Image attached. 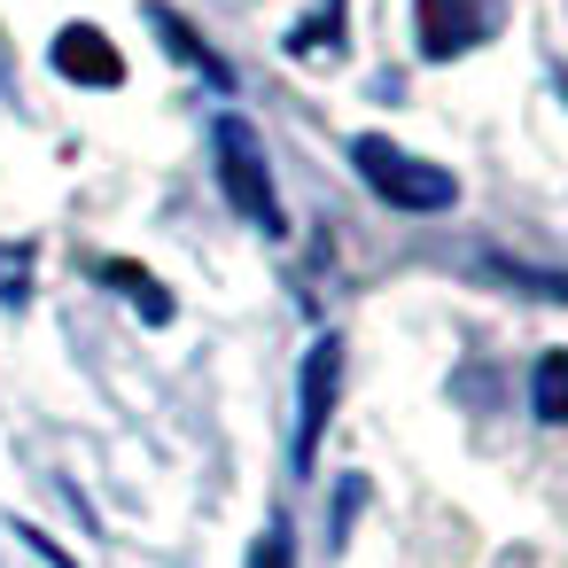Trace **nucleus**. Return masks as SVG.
<instances>
[{"label": "nucleus", "instance_id": "11", "mask_svg": "<svg viewBox=\"0 0 568 568\" xmlns=\"http://www.w3.org/2000/svg\"><path fill=\"white\" fill-rule=\"evenodd\" d=\"M0 304H9V312H24L32 304V242H0Z\"/></svg>", "mask_w": 568, "mask_h": 568}, {"label": "nucleus", "instance_id": "1", "mask_svg": "<svg viewBox=\"0 0 568 568\" xmlns=\"http://www.w3.org/2000/svg\"><path fill=\"white\" fill-rule=\"evenodd\" d=\"M211 164H219V195L234 203L242 226H257L265 242L288 234V211H281V187H273V164H265V141L242 110H219L211 118Z\"/></svg>", "mask_w": 568, "mask_h": 568}, {"label": "nucleus", "instance_id": "13", "mask_svg": "<svg viewBox=\"0 0 568 568\" xmlns=\"http://www.w3.org/2000/svg\"><path fill=\"white\" fill-rule=\"evenodd\" d=\"M358 506H366V475H343V483H335V545H343V529H351Z\"/></svg>", "mask_w": 568, "mask_h": 568}, {"label": "nucleus", "instance_id": "12", "mask_svg": "<svg viewBox=\"0 0 568 568\" xmlns=\"http://www.w3.org/2000/svg\"><path fill=\"white\" fill-rule=\"evenodd\" d=\"M250 568H296V537H288V521H281V514L257 529V545H250Z\"/></svg>", "mask_w": 568, "mask_h": 568}, {"label": "nucleus", "instance_id": "6", "mask_svg": "<svg viewBox=\"0 0 568 568\" xmlns=\"http://www.w3.org/2000/svg\"><path fill=\"white\" fill-rule=\"evenodd\" d=\"M55 71H63L71 87H94V94L125 87V55H118L110 32H94V24H63V32H55Z\"/></svg>", "mask_w": 568, "mask_h": 568}, {"label": "nucleus", "instance_id": "3", "mask_svg": "<svg viewBox=\"0 0 568 568\" xmlns=\"http://www.w3.org/2000/svg\"><path fill=\"white\" fill-rule=\"evenodd\" d=\"M335 397H343V343L320 335V343L304 351V374H296V436H288L296 475L320 467V436H327V420H335Z\"/></svg>", "mask_w": 568, "mask_h": 568}, {"label": "nucleus", "instance_id": "10", "mask_svg": "<svg viewBox=\"0 0 568 568\" xmlns=\"http://www.w3.org/2000/svg\"><path fill=\"white\" fill-rule=\"evenodd\" d=\"M529 420L537 428H568V351H545L529 366Z\"/></svg>", "mask_w": 568, "mask_h": 568}, {"label": "nucleus", "instance_id": "5", "mask_svg": "<svg viewBox=\"0 0 568 568\" xmlns=\"http://www.w3.org/2000/svg\"><path fill=\"white\" fill-rule=\"evenodd\" d=\"M467 273L490 281V288H506V296H529V304H568V273L529 265V257H506L498 242H475L467 250Z\"/></svg>", "mask_w": 568, "mask_h": 568}, {"label": "nucleus", "instance_id": "2", "mask_svg": "<svg viewBox=\"0 0 568 568\" xmlns=\"http://www.w3.org/2000/svg\"><path fill=\"white\" fill-rule=\"evenodd\" d=\"M351 164H358V180H366L389 211L436 219V211H452V203H459V180H452L444 164H428V156L397 149L389 133H358V141H351Z\"/></svg>", "mask_w": 568, "mask_h": 568}, {"label": "nucleus", "instance_id": "9", "mask_svg": "<svg viewBox=\"0 0 568 568\" xmlns=\"http://www.w3.org/2000/svg\"><path fill=\"white\" fill-rule=\"evenodd\" d=\"M320 48H327V55H343V48H351V0H320V9L288 32V55H296V63H312Z\"/></svg>", "mask_w": 568, "mask_h": 568}, {"label": "nucleus", "instance_id": "4", "mask_svg": "<svg viewBox=\"0 0 568 568\" xmlns=\"http://www.w3.org/2000/svg\"><path fill=\"white\" fill-rule=\"evenodd\" d=\"M498 32V17L483 0H413V40H420V63H452L467 48H483Z\"/></svg>", "mask_w": 568, "mask_h": 568}, {"label": "nucleus", "instance_id": "14", "mask_svg": "<svg viewBox=\"0 0 568 568\" xmlns=\"http://www.w3.org/2000/svg\"><path fill=\"white\" fill-rule=\"evenodd\" d=\"M24 545H32V552H40L48 568H79V560H71V552H63V545H55L48 529H32V521H24Z\"/></svg>", "mask_w": 568, "mask_h": 568}, {"label": "nucleus", "instance_id": "8", "mask_svg": "<svg viewBox=\"0 0 568 568\" xmlns=\"http://www.w3.org/2000/svg\"><path fill=\"white\" fill-rule=\"evenodd\" d=\"M94 281H102V288H118V296H133V312H141L149 327H172V288H164L149 265H133V257H102V265H94Z\"/></svg>", "mask_w": 568, "mask_h": 568}, {"label": "nucleus", "instance_id": "7", "mask_svg": "<svg viewBox=\"0 0 568 568\" xmlns=\"http://www.w3.org/2000/svg\"><path fill=\"white\" fill-rule=\"evenodd\" d=\"M149 32H156V40L172 48V63H187V71H203V79H211L219 94H234V63H226V55H219V48H211V40L195 32V24H187L180 9H164V0H149Z\"/></svg>", "mask_w": 568, "mask_h": 568}]
</instances>
